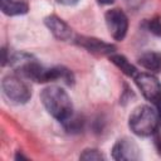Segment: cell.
<instances>
[{
  "label": "cell",
  "instance_id": "6da1fadb",
  "mask_svg": "<svg viewBox=\"0 0 161 161\" xmlns=\"http://www.w3.org/2000/svg\"><path fill=\"white\" fill-rule=\"evenodd\" d=\"M40 101L48 113L59 122H64L73 114V106L68 93L58 86L44 88L40 93Z\"/></svg>",
  "mask_w": 161,
  "mask_h": 161
},
{
  "label": "cell",
  "instance_id": "7a4b0ae2",
  "mask_svg": "<svg viewBox=\"0 0 161 161\" xmlns=\"http://www.w3.org/2000/svg\"><path fill=\"white\" fill-rule=\"evenodd\" d=\"M128 125L133 133L138 136H151L157 132L161 122L155 108L150 106H138L132 111Z\"/></svg>",
  "mask_w": 161,
  "mask_h": 161
},
{
  "label": "cell",
  "instance_id": "3957f363",
  "mask_svg": "<svg viewBox=\"0 0 161 161\" xmlns=\"http://www.w3.org/2000/svg\"><path fill=\"white\" fill-rule=\"evenodd\" d=\"M4 94L14 103H26L30 99V89L26 83L18 75H6L1 82Z\"/></svg>",
  "mask_w": 161,
  "mask_h": 161
},
{
  "label": "cell",
  "instance_id": "277c9868",
  "mask_svg": "<svg viewBox=\"0 0 161 161\" xmlns=\"http://www.w3.org/2000/svg\"><path fill=\"white\" fill-rule=\"evenodd\" d=\"M133 78L146 99L155 104L161 98V83L155 75L150 73H137Z\"/></svg>",
  "mask_w": 161,
  "mask_h": 161
},
{
  "label": "cell",
  "instance_id": "5b68a950",
  "mask_svg": "<svg viewBox=\"0 0 161 161\" xmlns=\"http://www.w3.org/2000/svg\"><path fill=\"white\" fill-rule=\"evenodd\" d=\"M109 34L116 40H122L126 36L128 29V19L126 14L119 9H111L104 15Z\"/></svg>",
  "mask_w": 161,
  "mask_h": 161
},
{
  "label": "cell",
  "instance_id": "8992f818",
  "mask_svg": "<svg viewBox=\"0 0 161 161\" xmlns=\"http://www.w3.org/2000/svg\"><path fill=\"white\" fill-rule=\"evenodd\" d=\"M112 157L117 161H136L141 153L136 142L131 138H121L112 147Z\"/></svg>",
  "mask_w": 161,
  "mask_h": 161
},
{
  "label": "cell",
  "instance_id": "52a82bcc",
  "mask_svg": "<svg viewBox=\"0 0 161 161\" xmlns=\"http://www.w3.org/2000/svg\"><path fill=\"white\" fill-rule=\"evenodd\" d=\"M75 43L83 48H86L89 53H93V54H101V55H104V54H113L114 52V45L112 44H108L103 40H99L97 38H91V36H77L75 38Z\"/></svg>",
  "mask_w": 161,
  "mask_h": 161
},
{
  "label": "cell",
  "instance_id": "ba28073f",
  "mask_svg": "<svg viewBox=\"0 0 161 161\" xmlns=\"http://www.w3.org/2000/svg\"><path fill=\"white\" fill-rule=\"evenodd\" d=\"M44 23L47 25V28L52 31V34L59 39V40H69L72 38V29L70 26L64 23L60 18H58L57 15H49L44 19Z\"/></svg>",
  "mask_w": 161,
  "mask_h": 161
},
{
  "label": "cell",
  "instance_id": "9c48e42d",
  "mask_svg": "<svg viewBox=\"0 0 161 161\" xmlns=\"http://www.w3.org/2000/svg\"><path fill=\"white\" fill-rule=\"evenodd\" d=\"M138 64H141L145 69L150 72H160L161 70V54L155 52H147L143 53L138 58Z\"/></svg>",
  "mask_w": 161,
  "mask_h": 161
},
{
  "label": "cell",
  "instance_id": "30bf717a",
  "mask_svg": "<svg viewBox=\"0 0 161 161\" xmlns=\"http://www.w3.org/2000/svg\"><path fill=\"white\" fill-rule=\"evenodd\" d=\"M1 10L6 15H21L28 13V5L19 0H1Z\"/></svg>",
  "mask_w": 161,
  "mask_h": 161
},
{
  "label": "cell",
  "instance_id": "8fae6325",
  "mask_svg": "<svg viewBox=\"0 0 161 161\" xmlns=\"http://www.w3.org/2000/svg\"><path fill=\"white\" fill-rule=\"evenodd\" d=\"M109 59H111V62L113 63V64H116L125 74H127L128 77H135L138 72H137V69H136V67L135 65H132L123 55H121V54H111L109 55Z\"/></svg>",
  "mask_w": 161,
  "mask_h": 161
},
{
  "label": "cell",
  "instance_id": "7c38bea8",
  "mask_svg": "<svg viewBox=\"0 0 161 161\" xmlns=\"http://www.w3.org/2000/svg\"><path fill=\"white\" fill-rule=\"evenodd\" d=\"M64 128L67 130V132H70V133H75V132H79L82 128H83V123L84 121L79 117H75V116H70L69 118H67L64 122H62Z\"/></svg>",
  "mask_w": 161,
  "mask_h": 161
},
{
  "label": "cell",
  "instance_id": "4fadbf2b",
  "mask_svg": "<svg viewBox=\"0 0 161 161\" xmlns=\"http://www.w3.org/2000/svg\"><path fill=\"white\" fill-rule=\"evenodd\" d=\"M80 160H87V161H98V160H104V156L96 148H87L84 150L80 156H79Z\"/></svg>",
  "mask_w": 161,
  "mask_h": 161
},
{
  "label": "cell",
  "instance_id": "5bb4252c",
  "mask_svg": "<svg viewBox=\"0 0 161 161\" xmlns=\"http://www.w3.org/2000/svg\"><path fill=\"white\" fill-rule=\"evenodd\" d=\"M146 28L148 31H151L152 34L161 36V21L158 18H152L150 20L146 21Z\"/></svg>",
  "mask_w": 161,
  "mask_h": 161
},
{
  "label": "cell",
  "instance_id": "9a60e30c",
  "mask_svg": "<svg viewBox=\"0 0 161 161\" xmlns=\"http://www.w3.org/2000/svg\"><path fill=\"white\" fill-rule=\"evenodd\" d=\"M126 3L131 9H137V8H140L142 5L143 0H126Z\"/></svg>",
  "mask_w": 161,
  "mask_h": 161
},
{
  "label": "cell",
  "instance_id": "2e32d148",
  "mask_svg": "<svg viewBox=\"0 0 161 161\" xmlns=\"http://www.w3.org/2000/svg\"><path fill=\"white\" fill-rule=\"evenodd\" d=\"M58 4H62V5H75L79 0H55Z\"/></svg>",
  "mask_w": 161,
  "mask_h": 161
},
{
  "label": "cell",
  "instance_id": "e0dca14e",
  "mask_svg": "<svg viewBox=\"0 0 161 161\" xmlns=\"http://www.w3.org/2000/svg\"><path fill=\"white\" fill-rule=\"evenodd\" d=\"M155 106H156V111H157V113H158V117H160V122H161V98L155 103Z\"/></svg>",
  "mask_w": 161,
  "mask_h": 161
},
{
  "label": "cell",
  "instance_id": "ac0fdd59",
  "mask_svg": "<svg viewBox=\"0 0 161 161\" xmlns=\"http://www.w3.org/2000/svg\"><path fill=\"white\" fill-rule=\"evenodd\" d=\"M155 141H156V145H157V150H158V152L161 153V136H156V138H155Z\"/></svg>",
  "mask_w": 161,
  "mask_h": 161
},
{
  "label": "cell",
  "instance_id": "d6986e66",
  "mask_svg": "<svg viewBox=\"0 0 161 161\" xmlns=\"http://www.w3.org/2000/svg\"><path fill=\"white\" fill-rule=\"evenodd\" d=\"M97 1L101 5H107V4H112L113 3V0H97Z\"/></svg>",
  "mask_w": 161,
  "mask_h": 161
},
{
  "label": "cell",
  "instance_id": "ffe728a7",
  "mask_svg": "<svg viewBox=\"0 0 161 161\" xmlns=\"http://www.w3.org/2000/svg\"><path fill=\"white\" fill-rule=\"evenodd\" d=\"M15 158H16V160H19V158H25V160H26V157H25V156H23L21 153H18V155L15 156Z\"/></svg>",
  "mask_w": 161,
  "mask_h": 161
}]
</instances>
